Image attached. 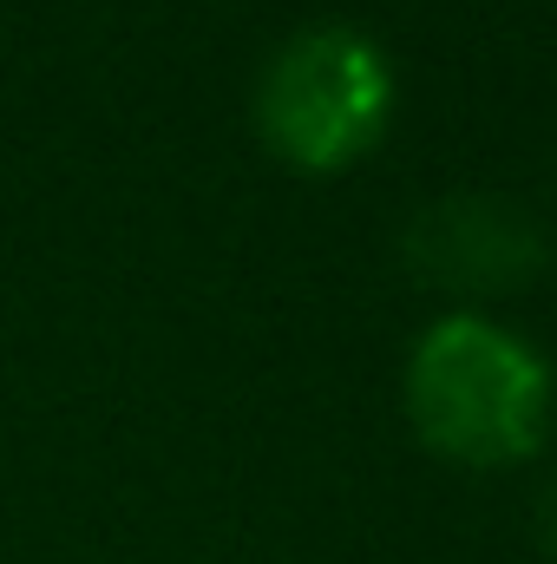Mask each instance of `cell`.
Here are the masks:
<instances>
[{"label":"cell","instance_id":"1","mask_svg":"<svg viewBox=\"0 0 557 564\" xmlns=\"http://www.w3.org/2000/svg\"><path fill=\"white\" fill-rule=\"evenodd\" d=\"M401 408L433 459L499 473L525 466L551 433V361L479 308H446L419 328L401 375Z\"/></svg>","mask_w":557,"mask_h":564},{"label":"cell","instance_id":"2","mask_svg":"<svg viewBox=\"0 0 557 564\" xmlns=\"http://www.w3.org/2000/svg\"><path fill=\"white\" fill-rule=\"evenodd\" d=\"M401 106L394 59L348 20L288 33L256 73V139L308 177H335L387 139Z\"/></svg>","mask_w":557,"mask_h":564},{"label":"cell","instance_id":"3","mask_svg":"<svg viewBox=\"0 0 557 564\" xmlns=\"http://www.w3.org/2000/svg\"><path fill=\"white\" fill-rule=\"evenodd\" d=\"M401 257H407V270L426 289L485 302V295H512V289H532V282L545 276L551 270V237L512 197L452 191V197L426 204L407 224Z\"/></svg>","mask_w":557,"mask_h":564},{"label":"cell","instance_id":"4","mask_svg":"<svg viewBox=\"0 0 557 564\" xmlns=\"http://www.w3.org/2000/svg\"><path fill=\"white\" fill-rule=\"evenodd\" d=\"M538 552H545V564H557V473L538 492Z\"/></svg>","mask_w":557,"mask_h":564}]
</instances>
